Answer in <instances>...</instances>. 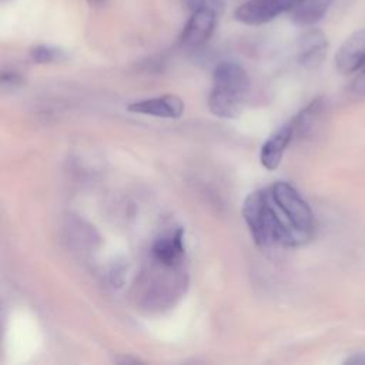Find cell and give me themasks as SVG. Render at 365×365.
Returning <instances> with one entry per match:
<instances>
[{"label": "cell", "mask_w": 365, "mask_h": 365, "mask_svg": "<svg viewBox=\"0 0 365 365\" xmlns=\"http://www.w3.org/2000/svg\"><path fill=\"white\" fill-rule=\"evenodd\" d=\"M21 84V76L14 70H3L1 73V86L3 88L14 90Z\"/></svg>", "instance_id": "14"}, {"label": "cell", "mask_w": 365, "mask_h": 365, "mask_svg": "<svg viewBox=\"0 0 365 365\" xmlns=\"http://www.w3.org/2000/svg\"><path fill=\"white\" fill-rule=\"evenodd\" d=\"M328 53V38L325 33L315 27H308L298 38V61L307 68H315L322 64Z\"/></svg>", "instance_id": "9"}, {"label": "cell", "mask_w": 365, "mask_h": 365, "mask_svg": "<svg viewBox=\"0 0 365 365\" xmlns=\"http://www.w3.org/2000/svg\"><path fill=\"white\" fill-rule=\"evenodd\" d=\"M351 90L358 94H365V67H362L359 73L354 77L351 83Z\"/></svg>", "instance_id": "16"}, {"label": "cell", "mask_w": 365, "mask_h": 365, "mask_svg": "<svg viewBox=\"0 0 365 365\" xmlns=\"http://www.w3.org/2000/svg\"><path fill=\"white\" fill-rule=\"evenodd\" d=\"M272 200L291 227L308 242L314 234V214L308 202L288 182L277 181L269 187Z\"/></svg>", "instance_id": "3"}, {"label": "cell", "mask_w": 365, "mask_h": 365, "mask_svg": "<svg viewBox=\"0 0 365 365\" xmlns=\"http://www.w3.org/2000/svg\"><path fill=\"white\" fill-rule=\"evenodd\" d=\"M335 67L341 74H352L365 67V29L352 33L339 46Z\"/></svg>", "instance_id": "8"}, {"label": "cell", "mask_w": 365, "mask_h": 365, "mask_svg": "<svg viewBox=\"0 0 365 365\" xmlns=\"http://www.w3.org/2000/svg\"><path fill=\"white\" fill-rule=\"evenodd\" d=\"M127 110L134 114L158 118H180L184 113V101L175 94H163L133 101L127 106Z\"/></svg>", "instance_id": "6"}, {"label": "cell", "mask_w": 365, "mask_h": 365, "mask_svg": "<svg viewBox=\"0 0 365 365\" xmlns=\"http://www.w3.org/2000/svg\"><path fill=\"white\" fill-rule=\"evenodd\" d=\"M294 1L295 0H247L235 9L234 16L242 24L259 26L289 11Z\"/></svg>", "instance_id": "5"}, {"label": "cell", "mask_w": 365, "mask_h": 365, "mask_svg": "<svg viewBox=\"0 0 365 365\" xmlns=\"http://www.w3.org/2000/svg\"><path fill=\"white\" fill-rule=\"evenodd\" d=\"M346 364H354V365H365V354L361 355H354L349 359H346Z\"/></svg>", "instance_id": "17"}, {"label": "cell", "mask_w": 365, "mask_h": 365, "mask_svg": "<svg viewBox=\"0 0 365 365\" xmlns=\"http://www.w3.org/2000/svg\"><path fill=\"white\" fill-rule=\"evenodd\" d=\"M241 212L252 240L259 247H298L307 242L279 211L269 188L250 192L242 202Z\"/></svg>", "instance_id": "1"}, {"label": "cell", "mask_w": 365, "mask_h": 365, "mask_svg": "<svg viewBox=\"0 0 365 365\" xmlns=\"http://www.w3.org/2000/svg\"><path fill=\"white\" fill-rule=\"evenodd\" d=\"M220 13L221 11L210 7L191 10V16L180 34L181 44L185 47H198L207 43L215 30Z\"/></svg>", "instance_id": "4"}, {"label": "cell", "mask_w": 365, "mask_h": 365, "mask_svg": "<svg viewBox=\"0 0 365 365\" xmlns=\"http://www.w3.org/2000/svg\"><path fill=\"white\" fill-rule=\"evenodd\" d=\"M66 53L60 47L47 46V44H37L30 50V58L37 64H50L58 63L66 58Z\"/></svg>", "instance_id": "13"}, {"label": "cell", "mask_w": 365, "mask_h": 365, "mask_svg": "<svg viewBox=\"0 0 365 365\" xmlns=\"http://www.w3.org/2000/svg\"><path fill=\"white\" fill-rule=\"evenodd\" d=\"M332 1L334 0H295L288 13L295 24L311 27L327 14Z\"/></svg>", "instance_id": "11"}, {"label": "cell", "mask_w": 365, "mask_h": 365, "mask_svg": "<svg viewBox=\"0 0 365 365\" xmlns=\"http://www.w3.org/2000/svg\"><path fill=\"white\" fill-rule=\"evenodd\" d=\"M247 90L248 76L242 66L234 61L217 64L208 96L210 111L220 118H235L241 113Z\"/></svg>", "instance_id": "2"}, {"label": "cell", "mask_w": 365, "mask_h": 365, "mask_svg": "<svg viewBox=\"0 0 365 365\" xmlns=\"http://www.w3.org/2000/svg\"><path fill=\"white\" fill-rule=\"evenodd\" d=\"M295 135L292 121L281 125L274 134H271L262 144L259 151V161L264 168L272 171L281 164L282 155Z\"/></svg>", "instance_id": "10"}, {"label": "cell", "mask_w": 365, "mask_h": 365, "mask_svg": "<svg viewBox=\"0 0 365 365\" xmlns=\"http://www.w3.org/2000/svg\"><path fill=\"white\" fill-rule=\"evenodd\" d=\"M184 1L190 10L200 9V7H210V9H215L218 11L222 10V3L220 0H184Z\"/></svg>", "instance_id": "15"}, {"label": "cell", "mask_w": 365, "mask_h": 365, "mask_svg": "<svg viewBox=\"0 0 365 365\" xmlns=\"http://www.w3.org/2000/svg\"><path fill=\"white\" fill-rule=\"evenodd\" d=\"M324 108V100L322 98H315L312 100L305 108H302L291 121L294 124V131L297 135H304L307 134L317 118L319 117L321 111Z\"/></svg>", "instance_id": "12"}, {"label": "cell", "mask_w": 365, "mask_h": 365, "mask_svg": "<svg viewBox=\"0 0 365 365\" xmlns=\"http://www.w3.org/2000/svg\"><path fill=\"white\" fill-rule=\"evenodd\" d=\"M88 3H91V4H101V3H104V0H88Z\"/></svg>", "instance_id": "18"}, {"label": "cell", "mask_w": 365, "mask_h": 365, "mask_svg": "<svg viewBox=\"0 0 365 365\" xmlns=\"http://www.w3.org/2000/svg\"><path fill=\"white\" fill-rule=\"evenodd\" d=\"M185 255L184 230L177 228L173 232L160 235L150 248V258L167 267H181Z\"/></svg>", "instance_id": "7"}]
</instances>
